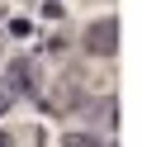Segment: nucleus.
Masks as SVG:
<instances>
[{
  "mask_svg": "<svg viewBox=\"0 0 142 147\" xmlns=\"http://www.w3.org/2000/svg\"><path fill=\"white\" fill-rule=\"evenodd\" d=\"M0 14H5V10H0Z\"/></svg>",
  "mask_w": 142,
  "mask_h": 147,
  "instance_id": "nucleus-6",
  "label": "nucleus"
},
{
  "mask_svg": "<svg viewBox=\"0 0 142 147\" xmlns=\"http://www.w3.org/2000/svg\"><path fill=\"white\" fill-rule=\"evenodd\" d=\"M9 109V90H5V81H0V114Z\"/></svg>",
  "mask_w": 142,
  "mask_h": 147,
  "instance_id": "nucleus-4",
  "label": "nucleus"
},
{
  "mask_svg": "<svg viewBox=\"0 0 142 147\" xmlns=\"http://www.w3.org/2000/svg\"><path fill=\"white\" fill-rule=\"evenodd\" d=\"M0 147H14V133H0Z\"/></svg>",
  "mask_w": 142,
  "mask_h": 147,
  "instance_id": "nucleus-5",
  "label": "nucleus"
},
{
  "mask_svg": "<svg viewBox=\"0 0 142 147\" xmlns=\"http://www.w3.org/2000/svg\"><path fill=\"white\" fill-rule=\"evenodd\" d=\"M5 90H19V95H33V90H38V71H33V62H28V57H14V62H9Z\"/></svg>",
  "mask_w": 142,
  "mask_h": 147,
  "instance_id": "nucleus-2",
  "label": "nucleus"
},
{
  "mask_svg": "<svg viewBox=\"0 0 142 147\" xmlns=\"http://www.w3.org/2000/svg\"><path fill=\"white\" fill-rule=\"evenodd\" d=\"M85 52L90 57H114L118 52V19L114 14H104V19H95L85 29Z\"/></svg>",
  "mask_w": 142,
  "mask_h": 147,
  "instance_id": "nucleus-1",
  "label": "nucleus"
},
{
  "mask_svg": "<svg viewBox=\"0 0 142 147\" xmlns=\"http://www.w3.org/2000/svg\"><path fill=\"white\" fill-rule=\"evenodd\" d=\"M62 147H100V138H95V133H81V128H76V133H62Z\"/></svg>",
  "mask_w": 142,
  "mask_h": 147,
  "instance_id": "nucleus-3",
  "label": "nucleus"
}]
</instances>
